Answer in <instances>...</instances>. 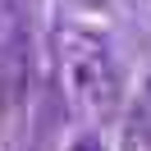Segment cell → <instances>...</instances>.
Segmentation results:
<instances>
[{
  "instance_id": "obj_1",
  "label": "cell",
  "mask_w": 151,
  "mask_h": 151,
  "mask_svg": "<svg viewBox=\"0 0 151 151\" xmlns=\"http://www.w3.org/2000/svg\"><path fill=\"white\" fill-rule=\"evenodd\" d=\"M55 69L69 105L87 119H110L119 110V69L110 60V46L83 28L55 32Z\"/></svg>"
},
{
  "instance_id": "obj_3",
  "label": "cell",
  "mask_w": 151,
  "mask_h": 151,
  "mask_svg": "<svg viewBox=\"0 0 151 151\" xmlns=\"http://www.w3.org/2000/svg\"><path fill=\"white\" fill-rule=\"evenodd\" d=\"M73 151H105V147H101V137H78Z\"/></svg>"
},
{
  "instance_id": "obj_2",
  "label": "cell",
  "mask_w": 151,
  "mask_h": 151,
  "mask_svg": "<svg viewBox=\"0 0 151 151\" xmlns=\"http://www.w3.org/2000/svg\"><path fill=\"white\" fill-rule=\"evenodd\" d=\"M28 78H32V50H28V37L19 32L0 55V101L19 105L28 96Z\"/></svg>"
},
{
  "instance_id": "obj_4",
  "label": "cell",
  "mask_w": 151,
  "mask_h": 151,
  "mask_svg": "<svg viewBox=\"0 0 151 151\" xmlns=\"http://www.w3.org/2000/svg\"><path fill=\"white\" fill-rule=\"evenodd\" d=\"M0 5H5V0H0Z\"/></svg>"
}]
</instances>
